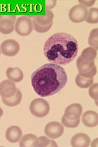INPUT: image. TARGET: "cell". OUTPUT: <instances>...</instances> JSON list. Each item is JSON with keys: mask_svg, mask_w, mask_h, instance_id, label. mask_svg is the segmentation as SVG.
Returning a JSON list of instances; mask_svg holds the SVG:
<instances>
[{"mask_svg": "<svg viewBox=\"0 0 98 147\" xmlns=\"http://www.w3.org/2000/svg\"><path fill=\"white\" fill-rule=\"evenodd\" d=\"M97 40H98V29L95 28L91 30L89 38H88V43L91 47L97 50L98 49V44H97Z\"/></svg>", "mask_w": 98, "mask_h": 147, "instance_id": "cell-23", "label": "cell"}, {"mask_svg": "<svg viewBox=\"0 0 98 147\" xmlns=\"http://www.w3.org/2000/svg\"><path fill=\"white\" fill-rule=\"evenodd\" d=\"M80 4L84 6L85 7H91L95 3V0H90V1H78Z\"/></svg>", "mask_w": 98, "mask_h": 147, "instance_id": "cell-28", "label": "cell"}, {"mask_svg": "<svg viewBox=\"0 0 98 147\" xmlns=\"http://www.w3.org/2000/svg\"><path fill=\"white\" fill-rule=\"evenodd\" d=\"M32 24H33V28H34L35 31L38 32L40 33H46L48 31L50 30L53 24H50L47 26H44L39 24L38 22H37L34 19L32 20Z\"/></svg>", "mask_w": 98, "mask_h": 147, "instance_id": "cell-25", "label": "cell"}, {"mask_svg": "<svg viewBox=\"0 0 98 147\" xmlns=\"http://www.w3.org/2000/svg\"><path fill=\"white\" fill-rule=\"evenodd\" d=\"M7 79L14 83L22 81L23 79V73L22 71L17 67H9L6 70Z\"/></svg>", "mask_w": 98, "mask_h": 147, "instance_id": "cell-15", "label": "cell"}, {"mask_svg": "<svg viewBox=\"0 0 98 147\" xmlns=\"http://www.w3.org/2000/svg\"><path fill=\"white\" fill-rule=\"evenodd\" d=\"M22 99V94L20 90L17 88L16 93L10 98H2L3 103L9 107H14L19 104Z\"/></svg>", "mask_w": 98, "mask_h": 147, "instance_id": "cell-17", "label": "cell"}, {"mask_svg": "<svg viewBox=\"0 0 98 147\" xmlns=\"http://www.w3.org/2000/svg\"><path fill=\"white\" fill-rule=\"evenodd\" d=\"M91 146L92 147H98V142H97V139L93 142V143L91 144Z\"/></svg>", "mask_w": 98, "mask_h": 147, "instance_id": "cell-29", "label": "cell"}, {"mask_svg": "<svg viewBox=\"0 0 98 147\" xmlns=\"http://www.w3.org/2000/svg\"><path fill=\"white\" fill-rule=\"evenodd\" d=\"M33 30V24L30 18L26 16L20 17L16 20L15 30L16 33L22 36H27Z\"/></svg>", "mask_w": 98, "mask_h": 147, "instance_id": "cell-5", "label": "cell"}, {"mask_svg": "<svg viewBox=\"0 0 98 147\" xmlns=\"http://www.w3.org/2000/svg\"><path fill=\"white\" fill-rule=\"evenodd\" d=\"M15 15L0 16V33L4 34H9L15 30Z\"/></svg>", "mask_w": 98, "mask_h": 147, "instance_id": "cell-7", "label": "cell"}, {"mask_svg": "<svg viewBox=\"0 0 98 147\" xmlns=\"http://www.w3.org/2000/svg\"><path fill=\"white\" fill-rule=\"evenodd\" d=\"M88 24H95L98 22V9L90 8L88 12V16L85 20Z\"/></svg>", "mask_w": 98, "mask_h": 147, "instance_id": "cell-22", "label": "cell"}, {"mask_svg": "<svg viewBox=\"0 0 98 147\" xmlns=\"http://www.w3.org/2000/svg\"><path fill=\"white\" fill-rule=\"evenodd\" d=\"M90 138L84 133H78L74 136L71 140L73 147H87L90 144Z\"/></svg>", "mask_w": 98, "mask_h": 147, "instance_id": "cell-13", "label": "cell"}, {"mask_svg": "<svg viewBox=\"0 0 98 147\" xmlns=\"http://www.w3.org/2000/svg\"><path fill=\"white\" fill-rule=\"evenodd\" d=\"M31 113L34 116L43 118L50 112V105L47 101L43 98H37L32 100L30 105Z\"/></svg>", "mask_w": 98, "mask_h": 147, "instance_id": "cell-3", "label": "cell"}, {"mask_svg": "<svg viewBox=\"0 0 98 147\" xmlns=\"http://www.w3.org/2000/svg\"><path fill=\"white\" fill-rule=\"evenodd\" d=\"M3 114V110L1 107H0V118L2 117Z\"/></svg>", "mask_w": 98, "mask_h": 147, "instance_id": "cell-30", "label": "cell"}, {"mask_svg": "<svg viewBox=\"0 0 98 147\" xmlns=\"http://www.w3.org/2000/svg\"><path fill=\"white\" fill-rule=\"evenodd\" d=\"M82 113V107L80 104L76 103L69 105L65 110L64 115L70 119L80 118Z\"/></svg>", "mask_w": 98, "mask_h": 147, "instance_id": "cell-11", "label": "cell"}, {"mask_svg": "<svg viewBox=\"0 0 98 147\" xmlns=\"http://www.w3.org/2000/svg\"><path fill=\"white\" fill-rule=\"evenodd\" d=\"M89 94L90 97L95 99L96 102H97L98 98V84L97 83L91 86L89 89Z\"/></svg>", "mask_w": 98, "mask_h": 147, "instance_id": "cell-26", "label": "cell"}, {"mask_svg": "<svg viewBox=\"0 0 98 147\" xmlns=\"http://www.w3.org/2000/svg\"><path fill=\"white\" fill-rule=\"evenodd\" d=\"M57 4V1L55 0H48L45 1V9L46 10H50L53 9Z\"/></svg>", "mask_w": 98, "mask_h": 147, "instance_id": "cell-27", "label": "cell"}, {"mask_svg": "<svg viewBox=\"0 0 98 147\" xmlns=\"http://www.w3.org/2000/svg\"><path fill=\"white\" fill-rule=\"evenodd\" d=\"M22 131L21 129L17 126H12L9 127L6 132V139L11 143H17L21 139Z\"/></svg>", "mask_w": 98, "mask_h": 147, "instance_id": "cell-14", "label": "cell"}, {"mask_svg": "<svg viewBox=\"0 0 98 147\" xmlns=\"http://www.w3.org/2000/svg\"><path fill=\"white\" fill-rule=\"evenodd\" d=\"M88 10L87 7L82 4H77L70 9L69 12V19L74 23H80L86 20Z\"/></svg>", "mask_w": 98, "mask_h": 147, "instance_id": "cell-6", "label": "cell"}, {"mask_svg": "<svg viewBox=\"0 0 98 147\" xmlns=\"http://www.w3.org/2000/svg\"><path fill=\"white\" fill-rule=\"evenodd\" d=\"M77 67L79 74L84 77L93 78L97 72L95 61L86 60L79 57L77 59Z\"/></svg>", "mask_w": 98, "mask_h": 147, "instance_id": "cell-4", "label": "cell"}, {"mask_svg": "<svg viewBox=\"0 0 98 147\" xmlns=\"http://www.w3.org/2000/svg\"><path fill=\"white\" fill-rule=\"evenodd\" d=\"M31 85L41 97L53 96L62 90L68 82L64 68L53 63L45 64L32 74Z\"/></svg>", "mask_w": 98, "mask_h": 147, "instance_id": "cell-1", "label": "cell"}, {"mask_svg": "<svg viewBox=\"0 0 98 147\" xmlns=\"http://www.w3.org/2000/svg\"><path fill=\"white\" fill-rule=\"evenodd\" d=\"M64 131L63 126L57 121H52L48 123L45 126L44 129L46 136L52 139H56L60 137L63 135Z\"/></svg>", "mask_w": 98, "mask_h": 147, "instance_id": "cell-9", "label": "cell"}, {"mask_svg": "<svg viewBox=\"0 0 98 147\" xmlns=\"http://www.w3.org/2000/svg\"><path fill=\"white\" fill-rule=\"evenodd\" d=\"M80 119L78 118L77 119H70L66 118L64 115L63 116L62 118V123L63 125L69 128H76L77 127L79 124H80Z\"/></svg>", "mask_w": 98, "mask_h": 147, "instance_id": "cell-24", "label": "cell"}, {"mask_svg": "<svg viewBox=\"0 0 98 147\" xmlns=\"http://www.w3.org/2000/svg\"><path fill=\"white\" fill-rule=\"evenodd\" d=\"M78 44L75 38L64 33H57L46 41L44 53L48 60L58 65H66L78 53Z\"/></svg>", "mask_w": 98, "mask_h": 147, "instance_id": "cell-2", "label": "cell"}, {"mask_svg": "<svg viewBox=\"0 0 98 147\" xmlns=\"http://www.w3.org/2000/svg\"><path fill=\"white\" fill-rule=\"evenodd\" d=\"M14 82L9 80H3L0 83V96L2 98H10L14 96L17 91Z\"/></svg>", "mask_w": 98, "mask_h": 147, "instance_id": "cell-10", "label": "cell"}, {"mask_svg": "<svg viewBox=\"0 0 98 147\" xmlns=\"http://www.w3.org/2000/svg\"><path fill=\"white\" fill-rule=\"evenodd\" d=\"M34 147H47V146H58L56 142L45 136H41L38 138L34 144Z\"/></svg>", "mask_w": 98, "mask_h": 147, "instance_id": "cell-20", "label": "cell"}, {"mask_svg": "<svg viewBox=\"0 0 98 147\" xmlns=\"http://www.w3.org/2000/svg\"><path fill=\"white\" fill-rule=\"evenodd\" d=\"M80 57L86 60L95 61L97 57V50L91 47H87L83 50Z\"/></svg>", "mask_w": 98, "mask_h": 147, "instance_id": "cell-21", "label": "cell"}, {"mask_svg": "<svg viewBox=\"0 0 98 147\" xmlns=\"http://www.w3.org/2000/svg\"><path fill=\"white\" fill-rule=\"evenodd\" d=\"M37 139H38V137L34 134H26L24 136L22 137L21 139L20 140L19 146L21 147L34 146Z\"/></svg>", "mask_w": 98, "mask_h": 147, "instance_id": "cell-18", "label": "cell"}, {"mask_svg": "<svg viewBox=\"0 0 98 147\" xmlns=\"http://www.w3.org/2000/svg\"><path fill=\"white\" fill-rule=\"evenodd\" d=\"M76 85L81 88H87L91 86L93 84V78L84 77L81 76L80 74L77 75L76 77Z\"/></svg>", "mask_w": 98, "mask_h": 147, "instance_id": "cell-19", "label": "cell"}, {"mask_svg": "<svg viewBox=\"0 0 98 147\" xmlns=\"http://www.w3.org/2000/svg\"><path fill=\"white\" fill-rule=\"evenodd\" d=\"M2 53L7 57H14L16 55L20 50V45L14 39L4 40L0 46Z\"/></svg>", "mask_w": 98, "mask_h": 147, "instance_id": "cell-8", "label": "cell"}, {"mask_svg": "<svg viewBox=\"0 0 98 147\" xmlns=\"http://www.w3.org/2000/svg\"><path fill=\"white\" fill-rule=\"evenodd\" d=\"M53 13L51 10H45V15H38L34 17V19L39 24L44 26H47L50 24H53Z\"/></svg>", "mask_w": 98, "mask_h": 147, "instance_id": "cell-16", "label": "cell"}, {"mask_svg": "<svg viewBox=\"0 0 98 147\" xmlns=\"http://www.w3.org/2000/svg\"><path fill=\"white\" fill-rule=\"evenodd\" d=\"M83 125L88 127H94L98 125V114L93 110H88L83 113L82 116Z\"/></svg>", "mask_w": 98, "mask_h": 147, "instance_id": "cell-12", "label": "cell"}, {"mask_svg": "<svg viewBox=\"0 0 98 147\" xmlns=\"http://www.w3.org/2000/svg\"><path fill=\"white\" fill-rule=\"evenodd\" d=\"M1 49H0V55H1Z\"/></svg>", "mask_w": 98, "mask_h": 147, "instance_id": "cell-31", "label": "cell"}]
</instances>
